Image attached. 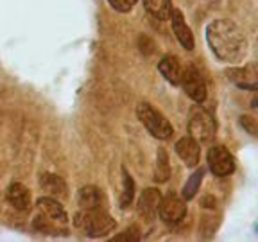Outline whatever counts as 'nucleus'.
Masks as SVG:
<instances>
[{"mask_svg": "<svg viewBox=\"0 0 258 242\" xmlns=\"http://www.w3.org/2000/svg\"><path fill=\"white\" fill-rule=\"evenodd\" d=\"M206 41L212 52L224 63H238L247 54V40L235 22L214 20L206 27Z\"/></svg>", "mask_w": 258, "mask_h": 242, "instance_id": "f257e3e1", "label": "nucleus"}, {"mask_svg": "<svg viewBox=\"0 0 258 242\" xmlns=\"http://www.w3.org/2000/svg\"><path fill=\"white\" fill-rule=\"evenodd\" d=\"M74 226L88 237H106L117 230V222L106 208H81L74 217Z\"/></svg>", "mask_w": 258, "mask_h": 242, "instance_id": "f03ea898", "label": "nucleus"}, {"mask_svg": "<svg viewBox=\"0 0 258 242\" xmlns=\"http://www.w3.org/2000/svg\"><path fill=\"white\" fill-rule=\"evenodd\" d=\"M215 133H217V122L212 117V113H208L201 106L192 108L188 118V137L201 145L210 144L215 138Z\"/></svg>", "mask_w": 258, "mask_h": 242, "instance_id": "7ed1b4c3", "label": "nucleus"}, {"mask_svg": "<svg viewBox=\"0 0 258 242\" xmlns=\"http://www.w3.org/2000/svg\"><path fill=\"white\" fill-rule=\"evenodd\" d=\"M137 115H138V120L145 126V129H147L153 137L160 138V140H167V138L172 137V133H174L172 124H170L154 106H151L149 102H145V101L138 102Z\"/></svg>", "mask_w": 258, "mask_h": 242, "instance_id": "20e7f679", "label": "nucleus"}, {"mask_svg": "<svg viewBox=\"0 0 258 242\" xmlns=\"http://www.w3.org/2000/svg\"><path fill=\"white\" fill-rule=\"evenodd\" d=\"M208 167L212 170V174L217 177H224L233 174L235 170V158L230 151L226 149L224 145H214L208 151Z\"/></svg>", "mask_w": 258, "mask_h": 242, "instance_id": "39448f33", "label": "nucleus"}, {"mask_svg": "<svg viewBox=\"0 0 258 242\" xmlns=\"http://www.w3.org/2000/svg\"><path fill=\"white\" fill-rule=\"evenodd\" d=\"M158 214H160V219L165 224H177L186 215L185 199L176 196V194H167L165 198H161Z\"/></svg>", "mask_w": 258, "mask_h": 242, "instance_id": "423d86ee", "label": "nucleus"}, {"mask_svg": "<svg viewBox=\"0 0 258 242\" xmlns=\"http://www.w3.org/2000/svg\"><path fill=\"white\" fill-rule=\"evenodd\" d=\"M179 85L183 86V90L186 92V95L196 102H205L206 99V83L203 79L201 72H199L196 67H186L185 70L181 72V81H179Z\"/></svg>", "mask_w": 258, "mask_h": 242, "instance_id": "0eeeda50", "label": "nucleus"}, {"mask_svg": "<svg viewBox=\"0 0 258 242\" xmlns=\"http://www.w3.org/2000/svg\"><path fill=\"white\" fill-rule=\"evenodd\" d=\"M36 206L41 214H43L50 222H54V224L64 226L67 222H69V215H67V212H64L59 199L50 198V196H43V198H40L36 201Z\"/></svg>", "mask_w": 258, "mask_h": 242, "instance_id": "6e6552de", "label": "nucleus"}, {"mask_svg": "<svg viewBox=\"0 0 258 242\" xmlns=\"http://www.w3.org/2000/svg\"><path fill=\"white\" fill-rule=\"evenodd\" d=\"M161 201V194L158 189H145L142 192L140 199H138V214L144 219L151 221V219L156 217L158 214V206Z\"/></svg>", "mask_w": 258, "mask_h": 242, "instance_id": "1a4fd4ad", "label": "nucleus"}, {"mask_svg": "<svg viewBox=\"0 0 258 242\" xmlns=\"http://www.w3.org/2000/svg\"><path fill=\"white\" fill-rule=\"evenodd\" d=\"M176 153L186 167H196L199 163V156H201V147L194 138L183 137L181 140H177Z\"/></svg>", "mask_w": 258, "mask_h": 242, "instance_id": "9d476101", "label": "nucleus"}, {"mask_svg": "<svg viewBox=\"0 0 258 242\" xmlns=\"http://www.w3.org/2000/svg\"><path fill=\"white\" fill-rule=\"evenodd\" d=\"M228 79H231L237 86H240L242 90H256L258 88V77H256V69L253 65L242 67V69H231L228 70Z\"/></svg>", "mask_w": 258, "mask_h": 242, "instance_id": "9b49d317", "label": "nucleus"}, {"mask_svg": "<svg viewBox=\"0 0 258 242\" xmlns=\"http://www.w3.org/2000/svg\"><path fill=\"white\" fill-rule=\"evenodd\" d=\"M170 20H172V31L176 34V38L179 40V43L186 48V50H192L194 48V34L190 31V27L186 25L185 18H183V13L179 9H172L170 13Z\"/></svg>", "mask_w": 258, "mask_h": 242, "instance_id": "f8f14e48", "label": "nucleus"}, {"mask_svg": "<svg viewBox=\"0 0 258 242\" xmlns=\"http://www.w3.org/2000/svg\"><path fill=\"white\" fill-rule=\"evenodd\" d=\"M6 198H8L9 205L13 208L20 210V212H25V210L31 208V192L25 185L15 182L9 185L8 192H6Z\"/></svg>", "mask_w": 258, "mask_h": 242, "instance_id": "ddd939ff", "label": "nucleus"}, {"mask_svg": "<svg viewBox=\"0 0 258 242\" xmlns=\"http://www.w3.org/2000/svg\"><path fill=\"white\" fill-rule=\"evenodd\" d=\"M77 203L81 208H106V198L99 187L86 185L77 194Z\"/></svg>", "mask_w": 258, "mask_h": 242, "instance_id": "4468645a", "label": "nucleus"}, {"mask_svg": "<svg viewBox=\"0 0 258 242\" xmlns=\"http://www.w3.org/2000/svg\"><path fill=\"white\" fill-rule=\"evenodd\" d=\"M40 187L45 190L47 196L56 199L67 198V183L63 182V177L52 172H43L40 176Z\"/></svg>", "mask_w": 258, "mask_h": 242, "instance_id": "2eb2a0df", "label": "nucleus"}, {"mask_svg": "<svg viewBox=\"0 0 258 242\" xmlns=\"http://www.w3.org/2000/svg\"><path fill=\"white\" fill-rule=\"evenodd\" d=\"M158 70L167 81H169L170 85H179V81H181V65L177 63V59L174 56H165L161 57L160 63H158Z\"/></svg>", "mask_w": 258, "mask_h": 242, "instance_id": "dca6fc26", "label": "nucleus"}, {"mask_svg": "<svg viewBox=\"0 0 258 242\" xmlns=\"http://www.w3.org/2000/svg\"><path fill=\"white\" fill-rule=\"evenodd\" d=\"M145 9L158 18V20H169L170 13H172V2L170 0H142Z\"/></svg>", "mask_w": 258, "mask_h": 242, "instance_id": "f3484780", "label": "nucleus"}, {"mask_svg": "<svg viewBox=\"0 0 258 242\" xmlns=\"http://www.w3.org/2000/svg\"><path fill=\"white\" fill-rule=\"evenodd\" d=\"M169 177H170L169 156H167L165 149H158L156 167H154V179H156L158 183H165Z\"/></svg>", "mask_w": 258, "mask_h": 242, "instance_id": "a211bd4d", "label": "nucleus"}, {"mask_svg": "<svg viewBox=\"0 0 258 242\" xmlns=\"http://www.w3.org/2000/svg\"><path fill=\"white\" fill-rule=\"evenodd\" d=\"M203 177H205V169L201 167V169H198L188 179H186L185 187H183V199H185V201H190V199L196 198V194H198L199 187H201Z\"/></svg>", "mask_w": 258, "mask_h": 242, "instance_id": "6ab92c4d", "label": "nucleus"}, {"mask_svg": "<svg viewBox=\"0 0 258 242\" xmlns=\"http://www.w3.org/2000/svg\"><path fill=\"white\" fill-rule=\"evenodd\" d=\"M122 174H124L122 176V187H124V190H122V196H120V206L122 208H127L135 196V182L125 169H122Z\"/></svg>", "mask_w": 258, "mask_h": 242, "instance_id": "aec40b11", "label": "nucleus"}, {"mask_svg": "<svg viewBox=\"0 0 258 242\" xmlns=\"http://www.w3.org/2000/svg\"><path fill=\"white\" fill-rule=\"evenodd\" d=\"M108 2L113 9H117L120 13H127L135 8V4H137L138 0H108Z\"/></svg>", "mask_w": 258, "mask_h": 242, "instance_id": "412c9836", "label": "nucleus"}, {"mask_svg": "<svg viewBox=\"0 0 258 242\" xmlns=\"http://www.w3.org/2000/svg\"><path fill=\"white\" fill-rule=\"evenodd\" d=\"M138 238H140V235L135 233V228H131V230H127L125 233L115 235V237H113V240H131V242H135V240H138Z\"/></svg>", "mask_w": 258, "mask_h": 242, "instance_id": "4be33fe9", "label": "nucleus"}]
</instances>
